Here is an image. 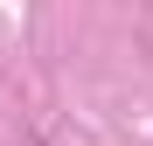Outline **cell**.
I'll list each match as a JSON object with an SVG mask.
<instances>
[]
</instances>
